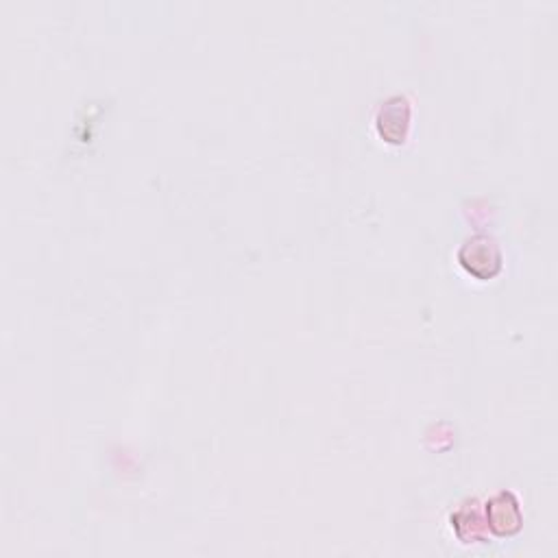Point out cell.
<instances>
[{
    "label": "cell",
    "instance_id": "3",
    "mask_svg": "<svg viewBox=\"0 0 558 558\" xmlns=\"http://www.w3.org/2000/svg\"><path fill=\"white\" fill-rule=\"evenodd\" d=\"M410 122H412V105L403 94H395L377 107V113H375L377 135L392 146L405 144L410 133Z\"/></svg>",
    "mask_w": 558,
    "mask_h": 558
},
{
    "label": "cell",
    "instance_id": "1",
    "mask_svg": "<svg viewBox=\"0 0 558 558\" xmlns=\"http://www.w3.org/2000/svg\"><path fill=\"white\" fill-rule=\"evenodd\" d=\"M458 264L475 279L488 281L504 268V253L490 233H473L458 248Z\"/></svg>",
    "mask_w": 558,
    "mask_h": 558
},
{
    "label": "cell",
    "instance_id": "4",
    "mask_svg": "<svg viewBox=\"0 0 558 558\" xmlns=\"http://www.w3.org/2000/svg\"><path fill=\"white\" fill-rule=\"evenodd\" d=\"M451 527L456 536L462 543H484L488 527L480 512L477 499H466L453 514H451Z\"/></svg>",
    "mask_w": 558,
    "mask_h": 558
},
{
    "label": "cell",
    "instance_id": "2",
    "mask_svg": "<svg viewBox=\"0 0 558 558\" xmlns=\"http://www.w3.org/2000/svg\"><path fill=\"white\" fill-rule=\"evenodd\" d=\"M484 521L490 534L499 538L517 536L523 527V510L512 490H499L484 504Z\"/></svg>",
    "mask_w": 558,
    "mask_h": 558
}]
</instances>
